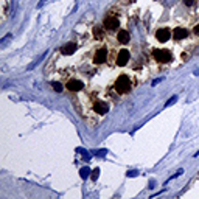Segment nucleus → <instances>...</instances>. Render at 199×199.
I'll list each match as a JSON object with an SVG mask.
<instances>
[{"mask_svg": "<svg viewBox=\"0 0 199 199\" xmlns=\"http://www.w3.org/2000/svg\"><path fill=\"white\" fill-rule=\"evenodd\" d=\"M93 36L96 39H103L104 38V31H103V28H101L100 25H95L93 27Z\"/></svg>", "mask_w": 199, "mask_h": 199, "instance_id": "obj_12", "label": "nucleus"}, {"mask_svg": "<svg viewBox=\"0 0 199 199\" xmlns=\"http://www.w3.org/2000/svg\"><path fill=\"white\" fill-rule=\"evenodd\" d=\"M112 89L115 90L118 95L129 93L131 89H132V80H131V76L129 75H124V73L118 75L115 78V81H114V84H112Z\"/></svg>", "mask_w": 199, "mask_h": 199, "instance_id": "obj_1", "label": "nucleus"}, {"mask_svg": "<svg viewBox=\"0 0 199 199\" xmlns=\"http://www.w3.org/2000/svg\"><path fill=\"white\" fill-rule=\"evenodd\" d=\"M109 107H111L109 103H106L103 100H96L93 103V112L100 114V115H104V114L109 112Z\"/></svg>", "mask_w": 199, "mask_h": 199, "instance_id": "obj_6", "label": "nucleus"}, {"mask_svg": "<svg viewBox=\"0 0 199 199\" xmlns=\"http://www.w3.org/2000/svg\"><path fill=\"white\" fill-rule=\"evenodd\" d=\"M188 30L187 28H182V27H176L173 30V38L176 41H182V39H187L188 38Z\"/></svg>", "mask_w": 199, "mask_h": 199, "instance_id": "obj_9", "label": "nucleus"}, {"mask_svg": "<svg viewBox=\"0 0 199 199\" xmlns=\"http://www.w3.org/2000/svg\"><path fill=\"white\" fill-rule=\"evenodd\" d=\"M106 153H107V151H106V149H103V151H96L95 154H96V156H104Z\"/></svg>", "mask_w": 199, "mask_h": 199, "instance_id": "obj_19", "label": "nucleus"}, {"mask_svg": "<svg viewBox=\"0 0 199 199\" xmlns=\"http://www.w3.org/2000/svg\"><path fill=\"white\" fill-rule=\"evenodd\" d=\"M65 89L70 90V92H81V90L84 89V82L80 81V80H69L67 82H65Z\"/></svg>", "mask_w": 199, "mask_h": 199, "instance_id": "obj_7", "label": "nucleus"}, {"mask_svg": "<svg viewBox=\"0 0 199 199\" xmlns=\"http://www.w3.org/2000/svg\"><path fill=\"white\" fill-rule=\"evenodd\" d=\"M107 59H109V50H107L106 47L96 48L95 53H93V56H92V61L96 65H103L104 62H107Z\"/></svg>", "mask_w": 199, "mask_h": 199, "instance_id": "obj_3", "label": "nucleus"}, {"mask_svg": "<svg viewBox=\"0 0 199 199\" xmlns=\"http://www.w3.org/2000/svg\"><path fill=\"white\" fill-rule=\"evenodd\" d=\"M170 38H173V31L170 28H159L156 31V39L159 42H166Z\"/></svg>", "mask_w": 199, "mask_h": 199, "instance_id": "obj_8", "label": "nucleus"}, {"mask_svg": "<svg viewBox=\"0 0 199 199\" xmlns=\"http://www.w3.org/2000/svg\"><path fill=\"white\" fill-rule=\"evenodd\" d=\"M153 58L157 62L168 64V62H171L173 55H171V51L168 50V48H154V50H153Z\"/></svg>", "mask_w": 199, "mask_h": 199, "instance_id": "obj_2", "label": "nucleus"}, {"mask_svg": "<svg viewBox=\"0 0 199 199\" xmlns=\"http://www.w3.org/2000/svg\"><path fill=\"white\" fill-rule=\"evenodd\" d=\"M75 50H76V44H75V42H67V44H64L61 48H59V51H61L62 55H65V56L73 55Z\"/></svg>", "mask_w": 199, "mask_h": 199, "instance_id": "obj_10", "label": "nucleus"}, {"mask_svg": "<svg viewBox=\"0 0 199 199\" xmlns=\"http://www.w3.org/2000/svg\"><path fill=\"white\" fill-rule=\"evenodd\" d=\"M129 58H131V53L129 50H126V48H122V50L117 51V56H115V64L120 65V67H123L129 62Z\"/></svg>", "mask_w": 199, "mask_h": 199, "instance_id": "obj_5", "label": "nucleus"}, {"mask_svg": "<svg viewBox=\"0 0 199 199\" xmlns=\"http://www.w3.org/2000/svg\"><path fill=\"white\" fill-rule=\"evenodd\" d=\"M176 100H177V96H176V95H174V96H171V98H170V100H168L166 103H165V107H168V106H170V104H173V103H176Z\"/></svg>", "mask_w": 199, "mask_h": 199, "instance_id": "obj_15", "label": "nucleus"}, {"mask_svg": "<svg viewBox=\"0 0 199 199\" xmlns=\"http://www.w3.org/2000/svg\"><path fill=\"white\" fill-rule=\"evenodd\" d=\"M184 5H187V7H193L195 5V0H182Z\"/></svg>", "mask_w": 199, "mask_h": 199, "instance_id": "obj_17", "label": "nucleus"}, {"mask_svg": "<svg viewBox=\"0 0 199 199\" xmlns=\"http://www.w3.org/2000/svg\"><path fill=\"white\" fill-rule=\"evenodd\" d=\"M103 27H104V30H107V31H115V30L120 27V19L111 11V13L104 17Z\"/></svg>", "mask_w": 199, "mask_h": 199, "instance_id": "obj_4", "label": "nucleus"}, {"mask_svg": "<svg viewBox=\"0 0 199 199\" xmlns=\"http://www.w3.org/2000/svg\"><path fill=\"white\" fill-rule=\"evenodd\" d=\"M98 174H100V168H95V170L92 171V176H90V177H92V179L95 180L96 177H98Z\"/></svg>", "mask_w": 199, "mask_h": 199, "instance_id": "obj_16", "label": "nucleus"}, {"mask_svg": "<svg viewBox=\"0 0 199 199\" xmlns=\"http://www.w3.org/2000/svg\"><path fill=\"white\" fill-rule=\"evenodd\" d=\"M51 86H53V89L56 90V92H62V89H64V86L61 82H56V81H53L51 82Z\"/></svg>", "mask_w": 199, "mask_h": 199, "instance_id": "obj_14", "label": "nucleus"}, {"mask_svg": "<svg viewBox=\"0 0 199 199\" xmlns=\"http://www.w3.org/2000/svg\"><path fill=\"white\" fill-rule=\"evenodd\" d=\"M117 41L120 42V44H128V42L131 41V34L128 30H120L118 34H117Z\"/></svg>", "mask_w": 199, "mask_h": 199, "instance_id": "obj_11", "label": "nucleus"}, {"mask_svg": "<svg viewBox=\"0 0 199 199\" xmlns=\"http://www.w3.org/2000/svg\"><path fill=\"white\" fill-rule=\"evenodd\" d=\"M128 176H129V177H134V176H138V171H129V173H128Z\"/></svg>", "mask_w": 199, "mask_h": 199, "instance_id": "obj_18", "label": "nucleus"}, {"mask_svg": "<svg viewBox=\"0 0 199 199\" xmlns=\"http://www.w3.org/2000/svg\"><path fill=\"white\" fill-rule=\"evenodd\" d=\"M80 174H81V179H87L90 174H92V171H90V168L84 166V168H81V170H80Z\"/></svg>", "mask_w": 199, "mask_h": 199, "instance_id": "obj_13", "label": "nucleus"}, {"mask_svg": "<svg viewBox=\"0 0 199 199\" xmlns=\"http://www.w3.org/2000/svg\"><path fill=\"white\" fill-rule=\"evenodd\" d=\"M195 34H196V36H199V25H196V27H195Z\"/></svg>", "mask_w": 199, "mask_h": 199, "instance_id": "obj_20", "label": "nucleus"}]
</instances>
